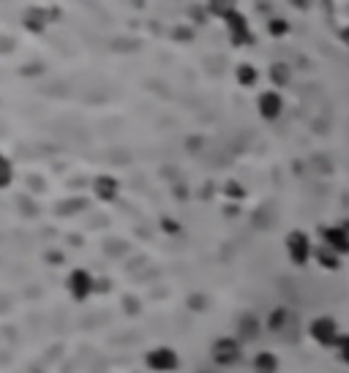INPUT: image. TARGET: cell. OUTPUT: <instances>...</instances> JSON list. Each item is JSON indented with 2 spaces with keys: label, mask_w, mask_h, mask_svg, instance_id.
Instances as JSON below:
<instances>
[{
  "label": "cell",
  "mask_w": 349,
  "mask_h": 373,
  "mask_svg": "<svg viewBox=\"0 0 349 373\" xmlns=\"http://www.w3.org/2000/svg\"><path fill=\"white\" fill-rule=\"evenodd\" d=\"M254 373H278V360L271 351H259L254 357Z\"/></svg>",
  "instance_id": "cell-9"
},
{
  "label": "cell",
  "mask_w": 349,
  "mask_h": 373,
  "mask_svg": "<svg viewBox=\"0 0 349 373\" xmlns=\"http://www.w3.org/2000/svg\"><path fill=\"white\" fill-rule=\"evenodd\" d=\"M341 226H344V229H347V232H349V221H347V224H341Z\"/></svg>",
  "instance_id": "cell-21"
},
{
  "label": "cell",
  "mask_w": 349,
  "mask_h": 373,
  "mask_svg": "<svg viewBox=\"0 0 349 373\" xmlns=\"http://www.w3.org/2000/svg\"><path fill=\"white\" fill-rule=\"evenodd\" d=\"M289 79H292V69H289L287 63H273V66H271V82H273L275 87L289 85Z\"/></svg>",
  "instance_id": "cell-11"
},
{
  "label": "cell",
  "mask_w": 349,
  "mask_h": 373,
  "mask_svg": "<svg viewBox=\"0 0 349 373\" xmlns=\"http://www.w3.org/2000/svg\"><path fill=\"white\" fill-rule=\"evenodd\" d=\"M336 357H338L341 363H347L349 365V335L347 332L341 335V341H338V346H336Z\"/></svg>",
  "instance_id": "cell-16"
},
{
  "label": "cell",
  "mask_w": 349,
  "mask_h": 373,
  "mask_svg": "<svg viewBox=\"0 0 349 373\" xmlns=\"http://www.w3.org/2000/svg\"><path fill=\"white\" fill-rule=\"evenodd\" d=\"M22 27L30 33H41L47 27V8L41 6H27L22 11Z\"/></svg>",
  "instance_id": "cell-7"
},
{
  "label": "cell",
  "mask_w": 349,
  "mask_h": 373,
  "mask_svg": "<svg viewBox=\"0 0 349 373\" xmlns=\"http://www.w3.org/2000/svg\"><path fill=\"white\" fill-rule=\"evenodd\" d=\"M224 25H226V30H229V38H232V44H235V47H246V44H251V41H254L246 14H240V11H232V14H229V17L224 20Z\"/></svg>",
  "instance_id": "cell-3"
},
{
  "label": "cell",
  "mask_w": 349,
  "mask_h": 373,
  "mask_svg": "<svg viewBox=\"0 0 349 373\" xmlns=\"http://www.w3.org/2000/svg\"><path fill=\"white\" fill-rule=\"evenodd\" d=\"M96 194H99L101 199H115L118 183H115L112 177H99V180H96Z\"/></svg>",
  "instance_id": "cell-12"
},
{
  "label": "cell",
  "mask_w": 349,
  "mask_h": 373,
  "mask_svg": "<svg viewBox=\"0 0 349 373\" xmlns=\"http://www.w3.org/2000/svg\"><path fill=\"white\" fill-rule=\"evenodd\" d=\"M308 335L320 346L336 349L344 332H341V327H338V322L333 316H317V319H311V324H308Z\"/></svg>",
  "instance_id": "cell-1"
},
{
  "label": "cell",
  "mask_w": 349,
  "mask_h": 373,
  "mask_svg": "<svg viewBox=\"0 0 349 373\" xmlns=\"http://www.w3.org/2000/svg\"><path fill=\"white\" fill-rule=\"evenodd\" d=\"M205 11H207V6L202 8V6H191V20H197V22H205L207 17H205Z\"/></svg>",
  "instance_id": "cell-17"
},
{
  "label": "cell",
  "mask_w": 349,
  "mask_h": 373,
  "mask_svg": "<svg viewBox=\"0 0 349 373\" xmlns=\"http://www.w3.org/2000/svg\"><path fill=\"white\" fill-rule=\"evenodd\" d=\"M320 234H322V243L327 248H333L336 253H341V256H347L349 253V232L344 226H322L320 229Z\"/></svg>",
  "instance_id": "cell-4"
},
{
  "label": "cell",
  "mask_w": 349,
  "mask_h": 373,
  "mask_svg": "<svg viewBox=\"0 0 349 373\" xmlns=\"http://www.w3.org/2000/svg\"><path fill=\"white\" fill-rule=\"evenodd\" d=\"M341 38H344V41L349 44V27H344V30H341Z\"/></svg>",
  "instance_id": "cell-20"
},
{
  "label": "cell",
  "mask_w": 349,
  "mask_h": 373,
  "mask_svg": "<svg viewBox=\"0 0 349 373\" xmlns=\"http://www.w3.org/2000/svg\"><path fill=\"white\" fill-rule=\"evenodd\" d=\"M256 79H259V74H256L254 66H249V63H240V66H238V82H240L243 87H251Z\"/></svg>",
  "instance_id": "cell-13"
},
{
  "label": "cell",
  "mask_w": 349,
  "mask_h": 373,
  "mask_svg": "<svg viewBox=\"0 0 349 373\" xmlns=\"http://www.w3.org/2000/svg\"><path fill=\"white\" fill-rule=\"evenodd\" d=\"M14 177V169H11V161L6 155H0V188H6Z\"/></svg>",
  "instance_id": "cell-14"
},
{
  "label": "cell",
  "mask_w": 349,
  "mask_h": 373,
  "mask_svg": "<svg viewBox=\"0 0 349 373\" xmlns=\"http://www.w3.org/2000/svg\"><path fill=\"white\" fill-rule=\"evenodd\" d=\"M256 109L265 120H278L281 112H284V99L278 90H265L259 99H256Z\"/></svg>",
  "instance_id": "cell-5"
},
{
  "label": "cell",
  "mask_w": 349,
  "mask_h": 373,
  "mask_svg": "<svg viewBox=\"0 0 349 373\" xmlns=\"http://www.w3.org/2000/svg\"><path fill=\"white\" fill-rule=\"evenodd\" d=\"M213 360H216L219 365H235V363L240 360V346H238V341L221 338V341L213 346Z\"/></svg>",
  "instance_id": "cell-6"
},
{
  "label": "cell",
  "mask_w": 349,
  "mask_h": 373,
  "mask_svg": "<svg viewBox=\"0 0 349 373\" xmlns=\"http://www.w3.org/2000/svg\"><path fill=\"white\" fill-rule=\"evenodd\" d=\"M268 30H271V36L281 38V36L289 33V25H287V20H271V22H268Z\"/></svg>",
  "instance_id": "cell-15"
},
{
  "label": "cell",
  "mask_w": 349,
  "mask_h": 373,
  "mask_svg": "<svg viewBox=\"0 0 349 373\" xmlns=\"http://www.w3.org/2000/svg\"><path fill=\"white\" fill-rule=\"evenodd\" d=\"M177 38H180V41H189V38H191V30L180 27V30H177Z\"/></svg>",
  "instance_id": "cell-19"
},
{
  "label": "cell",
  "mask_w": 349,
  "mask_h": 373,
  "mask_svg": "<svg viewBox=\"0 0 349 373\" xmlns=\"http://www.w3.org/2000/svg\"><path fill=\"white\" fill-rule=\"evenodd\" d=\"M289 3H292L295 8H300V11H306V8L311 6V0H289Z\"/></svg>",
  "instance_id": "cell-18"
},
{
  "label": "cell",
  "mask_w": 349,
  "mask_h": 373,
  "mask_svg": "<svg viewBox=\"0 0 349 373\" xmlns=\"http://www.w3.org/2000/svg\"><path fill=\"white\" fill-rule=\"evenodd\" d=\"M314 262L322 270H338L341 267V253H336L333 248H327L324 243H320V246H314Z\"/></svg>",
  "instance_id": "cell-8"
},
{
  "label": "cell",
  "mask_w": 349,
  "mask_h": 373,
  "mask_svg": "<svg viewBox=\"0 0 349 373\" xmlns=\"http://www.w3.org/2000/svg\"><path fill=\"white\" fill-rule=\"evenodd\" d=\"M287 256L295 267H306L314 259V243L303 229H295L287 234Z\"/></svg>",
  "instance_id": "cell-2"
},
{
  "label": "cell",
  "mask_w": 349,
  "mask_h": 373,
  "mask_svg": "<svg viewBox=\"0 0 349 373\" xmlns=\"http://www.w3.org/2000/svg\"><path fill=\"white\" fill-rule=\"evenodd\" d=\"M232 11H238V0H207V14L226 20Z\"/></svg>",
  "instance_id": "cell-10"
}]
</instances>
